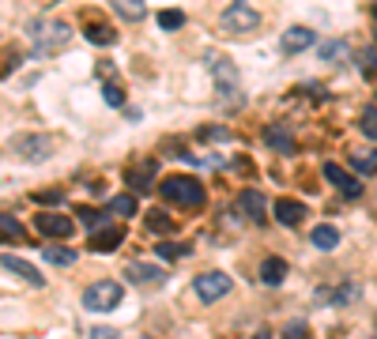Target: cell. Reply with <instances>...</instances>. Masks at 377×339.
Returning a JSON list of instances; mask_svg holds the SVG:
<instances>
[{
	"label": "cell",
	"mask_w": 377,
	"mask_h": 339,
	"mask_svg": "<svg viewBox=\"0 0 377 339\" xmlns=\"http://www.w3.org/2000/svg\"><path fill=\"white\" fill-rule=\"evenodd\" d=\"M42 260H49V264H57V268H69V264H76V253L69 245H46Z\"/></svg>",
	"instance_id": "obj_22"
},
{
	"label": "cell",
	"mask_w": 377,
	"mask_h": 339,
	"mask_svg": "<svg viewBox=\"0 0 377 339\" xmlns=\"http://www.w3.org/2000/svg\"><path fill=\"white\" fill-rule=\"evenodd\" d=\"M91 339H121V332H114V328H91Z\"/></svg>",
	"instance_id": "obj_37"
},
{
	"label": "cell",
	"mask_w": 377,
	"mask_h": 339,
	"mask_svg": "<svg viewBox=\"0 0 377 339\" xmlns=\"http://www.w3.org/2000/svg\"><path fill=\"white\" fill-rule=\"evenodd\" d=\"M11 151L19 155V159H26V162H42V159H49L53 155V143H49V136H16L11 140Z\"/></svg>",
	"instance_id": "obj_7"
},
{
	"label": "cell",
	"mask_w": 377,
	"mask_h": 339,
	"mask_svg": "<svg viewBox=\"0 0 377 339\" xmlns=\"http://www.w3.org/2000/svg\"><path fill=\"white\" fill-rule=\"evenodd\" d=\"M264 140H268V147L279 151V155H294V151H298V143H294V136L283 125H268L264 128Z\"/></svg>",
	"instance_id": "obj_15"
},
{
	"label": "cell",
	"mask_w": 377,
	"mask_h": 339,
	"mask_svg": "<svg viewBox=\"0 0 377 339\" xmlns=\"http://www.w3.org/2000/svg\"><path fill=\"white\" fill-rule=\"evenodd\" d=\"M121 241H125V230H121V226H106V223H102V226H94V234H91V241H87V245H91L94 253H110V249H117Z\"/></svg>",
	"instance_id": "obj_12"
},
{
	"label": "cell",
	"mask_w": 377,
	"mask_h": 339,
	"mask_svg": "<svg viewBox=\"0 0 377 339\" xmlns=\"http://www.w3.org/2000/svg\"><path fill=\"white\" fill-rule=\"evenodd\" d=\"M0 268L11 271V276L23 279V283H31V286H42V283H46L42 271H38L34 264H26V260H19V256H0Z\"/></svg>",
	"instance_id": "obj_13"
},
{
	"label": "cell",
	"mask_w": 377,
	"mask_h": 339,
	"mask_svg": "<svg viewBox=\"0 0 377 339\" xmlns=\"http://www.w3.org/2000/svg\"><path fill=\"white\" fill-rule=\"evenodd\" d=\"M358 128L366 132L370 140H377V110H362V117H358Z\"/></svg>",
	"instance_id": "obj_31"
},
{
	"label": "cell",
	"mask_w": 377,
	"mask_h": 339,
	"mask_svg": "<svg viewBox=\"0 0 377 339\" xmlns=\"http://www.w3.org/2000/svg\"><path fill=\"white\" fill-rule=\"evenodd\" d=\"M358 68H362V75H366V80H373V68H377V49H362V53H358Z\"/></svg>",
	"instance_id": "obj_30"
},
{
	"label": "cell",
	"mask_w": 377,
	"mask_h": 339,
	"mask_svg": "<svg viewBox=\"0 0 377 339\" xmlns=\"http://www.w3.org/2000/svg\"><path fill=\"white\" fill-rule=\"evenodd\" d=\"M79 223H84V226H102V223H106V215L87 212V207H79Z\"/></svg>",
	"instance_id": "obj_35"
},
{
	"label": "cell",
	"mask_w": 377,
	"mask_h": 339,
	"mask_svg": "<svg viewBox=\"0 0 377 339\" xmlns=\"http://www.w3.org/2000/svg\"><path fill=\"white\" fill-rule=\"evenodd\" d=\"M253 339H272V332H268V328H261L257 335H253Z\"/></svg>",
	"instance_id": "obj_38"
},
{
	"label": "cell",
	"mask_w": 377,
	"mask_h": 339,
	"mask_svg": "<svg viewBox=\"0 0 377 339\" xmlns=\"http://www.w3.org/2000/svg\"><path fill=\"white\" fill-rule=\"evenodd\" d=\"M325 177H328V181H332V185L340 189V192H343L347 200H358V197H362V181H358V177H351V174H347L343 166H336V162H325Z\"/></svg>",
	"instance_id": "obj_8"
},
{
	"label": "cell",
	"mask_w": 377,
	"mask_h": 339,
	"mask_svg": "<svg viewBox=\"0 0 377 339\" xmlns=\"http://www.w3.org/2000/svg\"><path fill=\"white\" fill-rule=\"evenodd\" d=\"M317 53H321V61H332V64H336V61H347V57H351V46H347L343 38H332V42H325Z\"/></svg>",
	"instance_id": "obj_21"
},
{
	"label": "cell",
	"mask_w": 377,
	"mask_h": 339,
	"mask_svg": "<svg viewBox=\"0 0 377 339\" xmlns=\"http://www.w3.org/2000/svg\"><path fill=\"white\" fill-rule=\"evenodd\" d=\"M34 230H42L46 238H69V234L76 230L72 226V219H64V215H38V223H34Z\"/></svg>",
	"instance_id": "obj_14"
},
{
	"label": "cell",
	"mask_w": 377,
	"mask_h": 339,
	"mask_svg": "<svg viewBox=\"0 0 377 339\" xmlns=\"http://www.w3.org/2000/svg\"><path fill=\"white\" fill-rule=\"evenodd\" d=\"M238 207H241V215L249 219V223H257V226H264V219H268V200L261 197L257 189H246L238 197Z\"/></svg>",
	"instance_id": "obj_10"
},
{
	"label": "cell",
	"mask_w": 377,
	"mask_h": 339,
	"mask_svg": "<svg viewBox=\"0 0 377 339\" xmlns=\"http://www.w3.org/2000/svg\"><path fill=\"white\" fill-rule=\"evenodd\" d=\"M110 212H114V215H121V219H132V215H136V200H132L129 192H121V197H114V200H110Z\"/></svg>",
	"instance_id": "obj_29"
},
{
	"label": "cell",
	"mask_w": 377,
	"mask_h": 339,
	"mask_svg": "<svg viewBox=\"0 0 377 339\" xmlns=\"http://www.w3.org/2000/svg\"><path fill=\"white\" fill-rule=\"evenodd\" d=\"M0 241H23V226H19L16 215L0 212Z\"/></svg>",
	"instance_id": "obj_26"
},
{
	"label": "cell",
	"mask_w": 377,
	"mask_h": 339,
	"mask_svg": "<svg viewBox=\"0 0 377 339\" xmlns=\"http://www.w3.org/2000/svg\"><path fill=\"white\" fill-rule=\"evenodd\" d=\"M31 38H34V53H61L64 46L72 42V27L64 19H34L31 23Z\"/></svg>",
	"instance_id": "obj_1"
},
{
	"label": "cell",
	"mask_w": 377,
	"mask_h": 339,
	"mask_svg": "<svg viewBox=\"0 0 377 339\" xmlns=\"http://www.w3.org/2000/svg\"><path fill=\"white\" fill-rule=\"evenodd\" d=\"M114 4V11L121 19H129V23H136V19H144V11H147V4L144 0H110Z\"/></svg>",
	"instance_id": "obj_20"
},
{
	"label": "cell",
	"mask_w": 377,
	"mask_h": 339,
	"mask_svg": "<svg viewBox=\"0 0 377 339\" xmlns=\"http://www.w3.org/2000/svg\"><path fill=\"white\" fill-rule=\"evenodd\" d=\"M159 192H163V200H174V204H181V207H200L204 204V185H200L196 177H166L163 185H159Z\"/></svg>",
	"instance_id": "obj_2"
},
{
	"label": "cell",
	"mask_w": 377,
	"mask_h": 339,
	"mask_svg": "<svg viewBox=\"0 0 377 339\" xmlns=\"http://www.w3.org/2000/svg\"><path fill=\"white\" fill-rule=\"evenodd\" d=\"M351 170H358V174H377V151H355Z\"/></svg>",
	"instance_id": "obj_27"
},
{
	"label": "cell",
	"mask_w": 377,
	"mask_h": 339,
	"mask_svg": "<svg viewBox=\"0 0 377 339\" xmlns=\"http://www.w3.org/2000/svg\"><path fill=\"white\" fill-rule=\"evenodd\" d=\"M193 291L204 306H211V302H219V298H226L234 291V279L226 276V271H204V276L193 279Z\"/></svg>",
	"instance_id": "obj_4"
},
{
	"label": "cell",
	"mask_w": 377,
	"mask_h": 339,
	"mask_svg": "<svg viewBox=\"0 0 377 339\" xmlns=\"http://www.w3.org/2000/svg\"><path fill=\"white\" fill-rule=\"evenodd\" d=\"M276 219L283 226H298L306 219V204H298V200H276Z\"/></svg>",
	"instance_id": "obj_16"
},
{
	"label": "cell",
	"mask_w": 377,
	"mask_h": 339,
	"mask_svg": "<svg viewBox=\"0 0 377 339\" xmlns=\"http://www.w3.org/2000/svg\"><path fill=\"white\" fill-rule=\"evenodd\" d=\"M355 298H358V291H355V286H351V283H343V286H340V291H336V294H332V302H336V306H347V302H355Z\"/></svg>",
	"instance_id": "obj_34"
},
{
	"label": "cell",
	"mask_w": 377,
	"mask_h": 339,
	"mask_svg": "<svg viewBox=\"0 0 377 339\" xmlns=\"http://www.w3.org/2000/svg\"><path fill=\"white\" fill-rule=\"evenodd\" d=\"M279 46H283V53H302V49H313L317 46V34L309 31V27H287L279 38Z\"/></svg>",
	"instance_id": "obj_11"
},
{
	"label": "cell",
	"mask_w": 377,
	"mask_h": 339,
	"mask_svg": "<svg viewBox=\"0 0 377 339\" xmlns=\"http://www.w3.org/2000/svg\"><path fill=\"white\" fill-rule=\"evenodd\" d=\"M87 42H94V46H114L117 42V34H114V27H102V23H87Z\"/></svg>",
	"instance_id": "obj_24"
},
{
	"label": "cell",
	"mask_w": 377,
	"mask_h": 339,
	"mask_svg": "<svg viewBox=\"0 0 377 339\" xmlns=\"http://www.w3.org/2000/svg\"><path fill=\"white\" fill-rule=\"evenodd\" d=\"M102 95H106V102H110V106H117V110L125 106V90H121L117 83H106V87H102Z\"/></svg>",
	"instance_id": "obj_33"
},
{
	"label": "cell",
	"mask_w": 377,
	"mask_h": 339,
	"mask_svg": "<svg viewBox=\"0 0 377 339\" xmlns=\"http://www.w3.org/2000/svg\"><path fill=\"white\" fill-rule=\"evenodd\" d=\"M84 306H87L91 313H110V309H117V306H121V286L110 283V279L87 286V291H84Z\"/></svg>",
	"instance_id": "obj_5"
},
{
	"label": "cell",
	"mask_w": 377,
	"mask_h": 339,
	"mask_svg": "<svg viewBox=\"0 0 377 339\" xmlns=\"http://www.w3.org/2000/svg\"><path fill=\"white\" fill-rule=\"evenodd\" d=\"M159 27H163V31H181V27H185V11L163 8V11H159Z\"/></svg>",
	"instance_id": "obj_28"
},
{
	"label": "cell",
	"mask_w": 377,
	"mask_h": 339,
	"mask_svg": "<svg viewBox=\"0 0 377 339\" xmlns=\"http://www.w3.org/2000/svg\"><path fill=\"white\" fill-rule=\"evenodd\" d=\"M309 241H313V249L328 253V249H336V245H340V230L325 223V226H317L313 234H309Z\"/></svg>",
	"instance_id": "obj_18"
},
{
	"label": "cell",
	"mask_w": 377,
	"mask_h": 339,
	"mask_svg": "<svg viewBox=\"0 0 377 339\" xmlns=\"http://www.w3.org/2000/svg\"><path fill=\"white\" fill-rule=\"evenodd\" d=\"M204 64H208V72L215 75V87H219L223 95H234V90H238V68H234V61H226L219 53H204Z\"/></svg>",
	"instance_id": "obj_6"
},
{
	"label": "cell",
	"mask_w": 377,
	"mask_h": 339,
	"mask_svg": "<svg viewBox=\"0 0 377 339\" xmlns=\"http://www.w3.org/2000/svg\"><path fill=\"white\" fill-rule=\"evenodd\" d=\"M283 279H287V260L268 256L264 264H261V283H268V286H279Z\"/></svg>",
	"instance_id": "obj_17"
},
{
	"label": "cell",
	"mask_w": 377,
	"mask_h": 339,
	"mask_svg": "<svg viewBox=\"0 0 377 339\" xmlns=\"http://www.w3.org/2000/svg\"><path fill=\"white\" fill-rule=\"evenodd\" d=\"M188 253H193V245H185V241H159L155 245L159 260H178V256H188Z\"/></svg>",
	"instance_id": "obj_23"
},
{
	"label": "cell",
	"mask_w": 377,
	"mask_h": 339,
	"mask_svg": "<svg viewBox=\"0 0 377 339\" xmlns=\"http://www.w3.org/2000/svg\"><path fill=\"white\" fill-rule=\"evenodd\" d=\"M283 339H309V324L306 320H291L287 328H283Z\"/></svg>",
	"instance_id": "obj_32"
},
{
	"label": "cell",
	"mask_w": 377,
	"mask_h": 339,
	"mask_svg": "<svg viewBox=\"0 0 377 339\" xmlns=\"http://www.w3.org/2000/svg\"><path fill=\"white\" fill-rule=\"evenodd\" d=\"M144 226H147V230H155V234H170L174 219L163 212V207H155V212H147V215H144Z\"/></svg>",
	"instance_id": "obj_25"
},
{
	"label": "cell",
	"mask_w": 377,
	"mask_h": 339,
	"mask_svg": "<svg viewBox=\"0 0 377 339\" xmlns=\"http://www.w3.org/2000/svg\"><path fill=\"white\" fill-rule=\"evenodd\" d=\"M219 27H223L226 34H253V31L261 27V16H257V8H253L249 0H234V4L223 8Z\"/></svg>",
	"instance_id": "obj_3"
},
{
	"label": "cell",
	"mask_w": 377,
	"mask_h": 339,
	"mask_svg": "<svg viewBox=\"0 0 377 339\" xmlns=\"http://www.w3.org/2000/svg\"><path fill=\"white\" fill-rule=\"evenodd\" d=\"M125 279L136 283V286H159L166 279V271L159 264H144V260H132V264L125 268Z\"/></svg>",
	"instance_id": "obj_9"
},
{
	"label": "cell",
	"mask_w": 377,
	"mask_h": 339,
	"mask_svg": "<svg viewBox=\"0 0 377 339\" xmlns=\"http://www.w3.org/2000/svg\"><path fill=\"white\" fill-rule=\"evenodd\" d=\"M125 181H129L136 192H147V189H151V181H155V162H144L140 170H129Z\"/></svg>",
	"instance_id": "obj_19"
},
{
	"label": "cell",
	"mask_w": 377,
	"mask_h": 339,
	"mask_svg": "<svg viewBox=\"0 0 377 339\" xmlns=\"http://www.w3.org/2000/svg\"><path fill=\"white\" fill-rule=\"evenodd\" d=\"M34 200L46 204V207H57L61 204V192H34Z\"/></svg>",
	"instance_id": "obj_36"
}]
</instances>
